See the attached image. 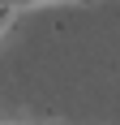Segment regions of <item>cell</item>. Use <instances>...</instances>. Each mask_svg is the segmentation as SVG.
<instances>
[{"mask_svg":"<svg viewBox=\"0 0 120 125\" xmlns=\"http://www.w3.org/2000/svg\"><path fill=\"white\" fill-rule=\"evenodd\" d=\"M30 4H39V0H4V9H30ZM77 4H90V0H77Z\"/></svg>","mask_w":120,"mask_h":125,"instance_id":"cell-1","label":"cell"}]
</instances>
